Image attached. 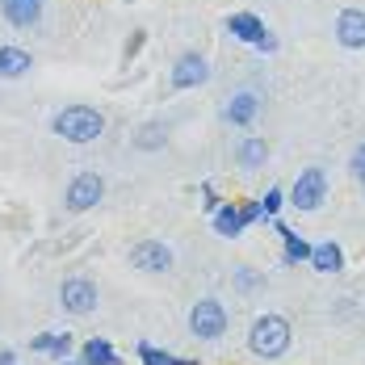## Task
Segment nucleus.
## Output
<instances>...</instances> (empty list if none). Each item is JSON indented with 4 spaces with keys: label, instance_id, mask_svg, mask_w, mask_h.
I'll return each instance as SVG.
<instances>
[{
    "label": "nucleus",
    "instance_id": "19",
    "mask_svg": "<svg viewBox=\"0 0 365 365\" xmlns=\"http://www.w3.org/2000/svg\"><path fill=\"white\" fill-rule=\"evenodd\" d=\"M164 143H168V126H164V122H147L143 130L135 135V147H139V151H160Z\"/></svg>",
    "mask_w": 365,
    "mask_h": 365
},
{
    "label": "nucleus",
    "instance_id": "12",
    "mask_svg": "<svg viewBox=\"0 0 365 365\" xmlns=\"http://www.w3.org/2000/svg\"><path fill=\"white\" fill-rule=\"evenodd\" d=\"M235 164H240L244 173H260V168L269 164V139H264V135H244V139L235 143Z\"/></svg>",
    "mask_w": 365,
    "mask_h": 365
},
{
    "label": "nucleus",
    "instance_id": "3",
    "mask_svg": "<svg viewBox=\"0 0 365 365\" xmlns=\"http://www.w3.org/2000/svg\"><path fill=\"white\" fill-rule=\"evenodd\" d=\"M189 331L197 336V340H222L227 328H231V315H227V307H222L219 298H197L193 307H189Z\"/></svg>",
    "mask_w": 365,
    "mask_h": 365
},
{
    "label": "nucleus",
    "instance_id": "29",
    "mask_svg": "<svg viewBox=\"0 0 365 365\" xmlns=\"http://www.w3.org/2000/svg\"><path fill=\"white\" fill-rule=\"evenodd\" d=\"M59 365H84V361H80V357H76V361H72V357H63V361H59Z\"/></svg>",
    "mask_w": 365,
    "mask_h": 365
},
{
    "label": "nucleus",
    "instance_id": "14",
    "mask_svg": "<svg viewBox=\"0 0 365 365\" xmlns=\"http://www.w3.org/2000/svg\"><path fill=\"white\" fill-rule=\"evenodd\" d=\"M210 222H215V235H222V240L244 235V210H240V202H222L219 210L210 215Z\"/></svg>",
    "mask_w": 365,
    "mask_h": 365
},
{
    "label": "nucleus",
    "instance_id": "13",
    "mask_svg": "<svg viewBox=\"0 0 365 365\" xmlns=\"http://www.w3.org/2000/svg\"><path fill=\"white\" fill-rule=\"evenodd\" d=\"M315 273H324V277H336V273H344V248L336 244V240H324V244H315L311 248V260H307Z\"/></svg>",
    "mask_w": 365,
    "mask_h": 365
},
{
    "label": "nucleus",
    "instance_id": "17",
    "mask_svg": "<svg viewBox=\"0 0 365 365\" xmlns=\"http://www.w3.org/2000/svg\"><path fill=\"white\" fill-rule=\"evenodd\" d=\"M227 34H235L240 42L256 46L260 34H264V21H260L256 13H231V17H227Z\"/></svg>",
    "mask_w": 365,
    "mask_h": 365
},
{
    "label": "nucleus",
    "instance_id": "20",
    "mask_svg": "<svg viewBox=\"0 0 365 365\" xmlns=\"http://www.w3.org/2000/svg\"><path fill=\"white\" fill-rule=\"evenodd\" d=\"M235 290H240V294L264 290V273H260V269H252V264H240V269H235Z\"/></svg>",
    "mask_w": 365,
    "mask_h": 365
},
{
    "label": "nucleus",
    "instance_id": "1",
    "mask_svg": "<svg viewBox=\"0 0 365 365\" xmlns=\"http://www.w3.org/2000/svg\"><path fill=\"white\" fill-rule=\"evenodd\" d=\"M51 130H55L63 143H72V147L97 143V139L106 135V113L97 110V106L76 101V106H63V110L51 118Z\"/></svg>",
    "mask_w": 365,
    "mask_h": 365
},
{
    "label": "nucleus",
    "instance_id": "2",
    "mask_svg": "<svg viewBox=\"0 0 365 365\" xmlns=\"http://www.w3.org/2000/svg\"><path fill=\"white\" fill-rule=\"evenodd\" d=\"M294 344V328L286 315H277V311H264V315H256L252 328H248V353L260 357V361H277V357H286Z\"/></svg>",
    "mask_w": 365,
    "mask_h": 365
},
{
    "label": "nucleus",
    "instance_id": "27",
    "mask_svg": "<svg viewBox=\"0 0 365 365\" xmlns=\"http://www.w3.org/2000/svg\"><path fill=\"white\" fill-rule=\"evenodd\" d=\"M256 51H264V55H273V51H277V38H273L269 30H264V34H260V42H256Z\"/></svg>",
    "mask_w": 365,
    "mask_h": 365
},
{
    "label": "nucleus",
    "instance_id": "25",
    "mask_svg": "<svg viewBox=\"0 0 365 365\" xmlns=\"http://www.w3.org/2000/svg\"><path fill=\"white\" fill-rule=\"evenodd\" d=\"M219 206H222V197L215 193V185H202V210H206V215H215Z\"/></svg>",
    "mask_w": 365,
    "mask_h": 365
},
{
    "label": "nucleus",
    "instance_id": "26",
    "mask_svg": "<svg viewBox=\"0 0 365 365\" xmlns=\"http://www.w3.org/2000/svg\"><path fill=\"white\" fill-rule=\"evenodd\" d=\"M240 210H244V227H252V222L264 219V206L260 202H240Z\"/></svg>",
    "mask_w": 365,
    "mask_h": 365
},
{
    "label": "nucleus",
    "instance_id": "4",
    "mask_svg": "<svg viewBox=\"0 0 365 365\" xmlns=\"http://www.w3.org/2000/svg\"><path fill=\"white\" fill-rule=\"evenodd\" d=\"M328 202V173L319 168V164H311V168H302L290 185V206L294 210H302V215H315L319 206Z\"/></svg>",
    "mask_w": 365,
    "mask_h": 365
},
{
    "label": "nucleus",
    "instance_id": "11",
    "mask_svg": "<svg viewBox=\"0 0 365 365\" xmlns=\"http://www.w3.org/2000/svg\"><path fill=\"white\" fill-rule=\"evenodd\" d=\"M0 17L13 30H34L42 21V0H0Z\"/></svg>",
    "mask_w": 365,
    "mask_h": 365
},
{
    "label": "nucleus",
    "instance_id": "22",
    "mask_svg": "<svg viewBox=\"0 0 365 365\" xmlns=\"http://www.w3.org/2000/svg\"><path fill=\"white\" fill-rule=\"evenodd\" d=\"M349 177H353L357 185H365V139L349 151Z\"/></svg>",
    "mask_w": 365,
    "mask_h": 365
},
{
    "label": "nucleus",
    "instance_id": "5",
    "mask_svg": "<svg viewBox=\"0 0 365 365\" xmlns=\"http://www.w3.org/2000/svg\"><path fill=\"white\" fill-rule=\"evenodd\" d=\"M210 80V59L202 55V51H181L177 59H173V68H168V88L173 93H193V88H202Z\"/></svg>",
    "mask_w": 365,
    "mask_h": 365
},
{
    "label": "nucleus",
    "instance_id": "15",
    "mask_svg": "<svg viewBox=\"0 0 365 365\" xmlns=\"http://www.w3.org/2000/svg\"><path fill=\"white\" fill-rule=\"evenodd\" d=\"M34 68V55L21 46H0V80H21Z\"/></svg>",
    "mask_w": 365,
    "mask_h": 365
},
{
    "label": "nucleus",
    "instance_id": "8",
    "mask_svg": "<svg viewBox=\"0 0 365 365\" xmlns=\"http://www.w3.org/2000/svg\"><path fill=\"white\" fill-rule=\"evenodd\" d=\"M97 282H88V277H63V286H59V307L76 315V319H84V315H93L97 311Z\"/></svg>",
    "mask_w": 365,
    "mask_h": 365
},
{
    "label": "nucleus",
    "instance_id": "24",
    "mask_svg": "<svg viewBox=\"0 0 365 365\" xmlns=\"http://www.w3.org/2000/svg\"><path fill=\"white\" fill-rule=\"evenodd\" d=\"M143 46H147V30H135V34L126 38V46H122V59L130 63V59H135V55H139Z\"/></svg>",
    "mask_w": 365,
    "mask_h": 365
},
{
    "label": "nucleus",
    "instance_id": "18",
    "mask_svg": "<svg viewBox=\"0 0 365 365\" xmlns=\"http://www.w3.org/2000/svg\"><path fill=\"white\" fill-rule=\"evenodd\" d=\"M80 361H84V365H122V357L113 353L110 340L93 336V340H84V344H80Z\"/></svg>",
    "mask_w": 365,
    "mask_h": 365
},
{
    "label": "nucleus",
    "instance_id": "16",
    "mask_svg": "<svg viewBox=\"0 0 365 365\" xmlns=\"http://www.w3.org/2000/svg\"><path fill=\"white\" fill-rule=\"evenodd\" d=\"M30 349L34 353H51V357H72V349H76V340L68 336V331H42V336H30Z\"/></svg>",
    "mask_w": 365,
    "mask_h": 365
},
{
    "label": "nucleus",
    "instance_id": "23",
    "mask_svg": "<svg viewBox=\"0 0 365 365\" xmlns=\"http://www.w3.org/2000/svg\"><path fill=\"white\" fill-rule=\"evenodd\" d=\"M260 206H264V219H277V210L286 206V189H269V193L260 197Z\"/></svg>",
    "mask_w": 365,
    "mask_h": 365
},
{
    "label": "nucleus",
    "instance_id": "6",
    "mask_svg": "<svg viewBox=\"0 0 365 365\" xmlns=\"http://www.w3.org/2000/svg\"><path fill=\"white\" fill-rule=\"evenodd\" d=\"M101 197H106V177L101 173H76L68 181V189H63V210L68 215H84V210L101 206Z\"/></svg>",
    "mask_w": 365,
    "mask_h": 365
},
{
    "label": "nucleus",
    "instance_id": "9",
    "mask_svg": "<svg viewBox=\"0 0 365 365\" xmlns=\"http://www.w3.org/2000/svg\"><path fill=\"white\" fill-rule=\"evenodd\" d=\"M256 118H260V93L240 88V93H231V97H227V106H222V122H227V126L248 130Z\"/></svg>",
    "mask_w": 365,
    "mask_h": 365
},
{
    "label": "nucleus",
    "instance_id": "28",
    "mask_svg": "<svg viewBox=\"0 0 365 365\" xmlns=\"http://www.w3.org/2000/svg\"><path fill=\"white\" fill-rule=\"evenodd\" d=\"M0 365H17V353L13 349H0Z\"/></svg>",
    "mask_w": 365,
    "mask_h": 365
},
{
    "label": "nucleus",
    "instance_id": "10",
    "mask_svg": "<svg viewBox=\"0 0 365 365\" xmlns=\"http://www.w3.org/2000/svg\"><path fill=\"white\" fill-rule=\"evenodd\" d=\"M331 34L344 51H365V9H340Z\"/></svg>",
    "mask_w": 365,
    "mask_h": 365
},
{
    "label": "nucleus",
    "instance_id": "7",
    "mask_svg": "<svg viewBox=\"0 0 365 365\" xmlns=\"http://www.w3.org/2000/svg\"><path fill=\"white\" fill-rule=\"evenodd\" d=\"M130 269H139L147 277H160V273H173V248L164 244V240H139V244H130Z\"/></svg>",
    "mask_w": 365,
    "mask_h": 365
},
{
    "label": "nucleus",
    "instance_id": "21",
    "mask_svg": "<svg viewBox=\"0 0 365 365\" xmlns=\"http://www.w3.org/2000/svg\"><path fill=\"white\" fill-rule=\"evenodd\" d=\"M139 361L143 365H177V357L173 353H164V349H155V344H139Z\"/></svg>",
    "mask_w": 365,
    "mask_h": 365
},
{
    "label": "nucleus",
    "instance_id": "30",
    "mask_svg": "<svg viewBox=\"0 0 365 365\" xmlns=\"http://www.w3.org/2000/svg\"><path fill=\"white\" fill-rule=\"evenodd\" d=\"M177 365H202V361H189V357H177Z\"/></svg>",
    "mask_w": 365,
    "mask_h": 365
}]
</instances>
